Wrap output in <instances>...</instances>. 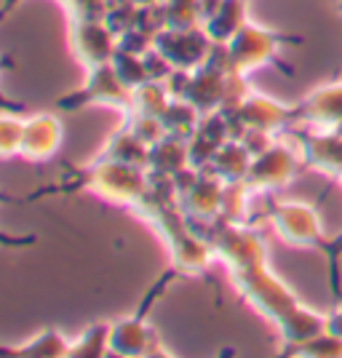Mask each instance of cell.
Returning a JSON list of instances; mask_svg holds the SVG:
<instances>
[{"label": "cell", "instance_id": "4316f807", "mask_svg": "<svg viewBox=\"0 0 342 358\" xmlns=\"http://www.w3.org/2000/svg\"><path fill=\"white\" fill-rule=\"evenodd\" d=\"M113 67H115V73H118V78L129 91H134L136 86L150 80L148 70H145V59L139 54H131V51H120L118 48L115 57H113Z\"/></svg>", "mask_w": 342, "mask_h": 358}, {"label": "cell", "instance_id": "f546056e", "mask_svg": "<svg viewBox=\"0 0 342 358\" xmlns=\"http://www.w3.org/2000/svg\"><path fill=\"white\" fill-rule=\"evenodd\" d=\"M123 123L134 131L142 142L148 145H155L158 139L166 136V126L161 118H152V115H136V113H123Z\"/></svg>", "mask_w": 342, "mask_h": 358}, {"label": "cell", "instance_id": "30bf717a", "mask_svg": "<svg viewBox=\"0 0 342 358\" xmlns=\"http://www.w3.org/2000/svg\"><path fill=\"white\" fill-rule=\"evenodd\" d=\"M70 51L83 70H91L113 62L118 51V35L104 19L70 22Z\"/></svg>", "mask_w": 342, "mask_h": 358}, {"label": "cell", "instance_id": "d6a6232c", "mask_svg": "<svg viewBox=\"0 0 342 358\" xmlns=\"http://www.w3.org/2000/svg\"><path fill=\"white\" fill-rule=\"evenodd\" d=\"M327 329L332 331V334L342 337V305H337L334 310H329L327 313Z\"/></svg>", "mask_w": 342, "mask_h": 358}, {"label": "cell", "instance_id": "7402d4cb", "mask_svg": "<svg viewBox=\"0 0 342 358\" xmlns=\"http://www.w3.org/2000/svg\"><path fill=\"white\" fill-rule=\"evenodd\" d=\"M171 105V94L166 91L164 83L158 80H148L142 86L131 91V102L126 113H136V115H152V118H164L166 107Z\"/></svg>", "mask_w": 342, "mask_h": 358}, {"label": "cell", "instance_id": "52a82bcc", "mask_svg": "<svg viewBox=\"0 0 342 358\" xmlns=\"http://www.w3.org/2000/svg\"><path fill=\"white\" fill-rule=\"evenodd\" d=\"M129 102H131V91L123 86L113 62H107L86 70V80L70 94L59 96L57 107L64 113H78L83 107H115L120 113H126Z\"/></svg>", "mask_w": 342, "mask_h": 358}, {"label": "cell", "instance_id": "2e32d148", "mask_svg": "<svg viewBox=\"0 0 342 358\" xmlns=\"http://www.w3.org/2000/svg\"><path fill=\"white\" fill-rule=\"evenodd\" d=\"M324 329H327V313H315L308 305H299L297 310H292L276 327L278 340H281V353L283 356H292L299 345L308 343L311 337H315Z\"/></svg>", "mask_w": 342, "mask_h": 358}, {"label": "cell", "instance_id": "5bb4252c", "mask_svg": "<svg viewBox=\"0 0 342 358\" xmlns=\"http://www.w3.org/2000/svg\"><path fill=\"white\" fill-rule=\"evenodd\" d=\"M64 142V123L54 113H35L24 118V136H22V150L19 158L30 164H45L59 152Z\"/></svg>", "mask_w": 342, "mask_h": 358}, {"label": "cell", "instance_id": "e575fe53", "mask_svg": "<svg viewBox=\"0 0 342 358\" xmlns=\"http://www.w3.org/2000/svg\"><path fill=\"white\" fill-rule=\"evenodd\" d=\"M118 3H123V0H107V6H118Z\"/></svg>", "mask_w": 342, "mask_h": 358}, {"label": "cell", "instance_id": "9a60e30c", "mask_svg": "<svg viewBox=\"0 0 342 358\" xmlns=\"http://www.w3.org/2000/svg\"><path fill=\"white\" fill-rule=\"evenodd\" d=\"M227 139H233V129H230V118L225 115L222 110L201 115L198 129H195L193 136L187 139L193 169H206L208 161L214 158V152L222 148Z\"/></svg>", "mask_w": 342, "mask_h": 358}, {"label": "cell", "instance_id": "ac0fdd59", "mask_svg": "<svg viewBox=\"0 0 342 358\" xmlns=\"http://www.w3.org/2000/svg\"><path fill=\"white\" fill-rule=\"evenodd\" d=\"M148 155H150L148 142H142L126 123H120L118 129L107 136V142L102 145L97 158H102V161H115V164L142 166V169H145V166H148Z\"/></svg>", "mask_w": 342, "mask_h": 358}, {"label": "cell", "instance_id": "cb8c5ba5", "mask_svg": "<svg viewBox=\"0 0 342 358\" xmlns=\"http://www.w3.org/2000/svg\"><path fill=\"white\" fill-rule=\"evenodd\" d=\"M252 198L254 193L252 187L246 185V179L225 182L220 220H225V222H249V203H252Z\"/></svg>", "mask_w": 342, "mask_h": 358}, {"label": "cell", "instance_id": "e0dca14e", "mask_svg": "<svg viewBox=\"0 0 342 358\" xmlns=\"http://www.w3.org/2000/svg\"><path fill=\"white\" fill-rule=\"evenodd\" d=\"M190 148L187 139L166 134L164 139H158L155 145H150L148 155V174L150 177H177L179 171L190 169Z\"/></svg>", "mask_w": 342, "mask_h": 358}, {"label": "cell", "instance_id": "44dd1931", "mask_svg": "<svg viewBox=\"0 0 342 358\" xmlns=\"http://www.w3.org/2000/svg\"><path fill=\"white\" fill-rule=\"evenodd\" d=\"M70 337L67 334H62L59 329L54 327H45L43 331H38V334H32L27 343L16 345H6L3 348V353H8V356H30V358H62V356H70Z\"/></svg>", "mask_w": 342, "mask_h": 358}, {"label": "cell", "instance_id": "6da1fadb", "mask_svg": "<svg viewBox=\"0 0 342 358\" xmlns=\"http://www.w3.org/2000/svg\"><path fill=\"white\" fill-rule=\"evenodd\" d=\"M193 227L208 241L217 259L227 268L241 299L249 302L273 327H278L286 315L302 305L289 284L273 273L268 243L257 227L249 222H225V220L193 222Z\"/></svg>", "mask_w": 342, "mask_h": 358}, {"label": "cell", "instance_id": "8fae6325", "mask_svg": "<svg viewBox=\"0 0 342 358\" xmlns=\"http://www.w3.org/2000/svg\"><path fill=\"white\" fill-rule=\"evenodd\" d=\"M152 45L171 62L174 70H198L208 59L214 41L206 35L204 27H190V30H164L155 35Z\"/></svg>", "mask_w": 342, "mask_h": 358}, {"label": "cell", "instance_id": "d4e9b609", "mask_svg": "<svg viewBox=\"0 0 342 358\" xmlns=\"http://www.w3.org/2000/svg\"><path fill=\"white\" fill-rule=\"evenodd\" d=\"M161 120L166 126V134L179 136V139H190L193 131L198 129V123H201V113L185 99H171V105L166 107Z\"/></svg>", "mask_w": 342, "mask_h": 358}, {"label": "cell", "instance_id": "ba28073f", "mask_svg": "<svg viewBox=\"0 0 342 358\" xmlns=\"http://www.w3.org/2000/svg\"><path fill=\"white\" fill-rule=\"evenodd\" d=\"M302 169L305 164H302L297 145L278 139L273 148L254 155L249 174H246V185L252 187L254 195H273L289 187L299 177Z\"/></svg>", "mask_w": 342, "mask_h": 358}, {"label": "cell", "instance_id": "9c48e42d", "mask_svg": "<svg viewBox=\"0 0 342 358\" xmlns=\"http://www.w3.org/2000/svg\"><path fill=\"white\" fill-rule=\"evenodd\" d=\"M342 131V80L313 89L302 102L292 105V129Z\"/></svg>", "mask_w": 342, "mask_h": 358}, {"label": "cell", "instance_id": "277c9868", "mask_svg": "<svg viewBox=\"0 0 342 358\" xmlns=\"http://www.w3.org/2000/svg\"><path fill=\"white\" fill-rule=\"evenodd\" d=\"M302 43V35H292L283 30H270L265 24L246 22L233 41H227V57H230V73L252 75L254 70H262L276 64L281 57L283 45ZM281 64V62H278Z\"/></svg>", "mask_w": 342, "mask_h": 358}, {"label": "cell", "instance_id": "8992f818", "mask_svg": "<svg viewBox=\"0 0 342 358\" xmlns=\"http://www.w3.org/2000/svg\"><path fill=\"white\" fill-rule=\"evenodd\" d=\"M177 190V203L190 222H214L222 209L225 182L208 169H185L171 177Z\"/></svg>", "mask_w": 342, "mask_h": 358}, {"label": "cell", "instance_id": "ffe728a7", "mask_svg": "<svg viewBox=\"0 0 342 358\" xmlns=\"http://www.w3.org/2000/svg\"><path fill=\"white\" fill-rule=\"evenodd\" d=\"M254 155L249 152V148L233 136V139H227L222 148L214 152V158L208 161L206 169L211 174H217L222 182H238V179H246Z\"/></svg>", "mask_w": 342, "mask_h": 358}, {"label": "cell", "instance_id": "1f68e13d", "mask_svg": "<svg viewBox=\"0 0 342 358\" xmlns=\"http://www.w3.org/2000/svg\"><path fill=\"white\" fill-rule=\"evenodd\" d=\"M142 59H145V70H148V78L150 80H158V83H166V78L174 73V67H171V62L166 59L164 54L152 45L150 51L142 54Z\"/></svg>", "mask_w": 342, "mask_h": 358}, {"label": "cell", "instance_id": "f1b7e54d", "mask_svg": "<svg viewBox=\"0 0 342 358\" xmlns=\"http://www.w3.org/2000/svg\"><path fill=\"white\" fill-rule=\"evenodd\" d=\"M292 356H313V358H340L342 356V337L332 334L329 329L318 331L308 343H302Z\"/></svg>", "mask_w": 342, "mask_h": 358}, {"label": "cell", "instance_id": "3957f363", "mask_svg": "<svg viewBox=\"0 0 342 358\" xmlns=\"http://www.w3.org/2000/svg\"><path fill=\"white\" fill-rule=\"evenodd\" d=\"M177 278H182L177 270L169 268L148 289V294L142 297L139 308L131 315H123L120 321L113 324L110 331V356H161L166 353V348L161 345V337L155 327L148 321V313L152 310V305L161 299L169 284H174Z\"/></svg>", "mask_w": 342, "mask_h": 358}, {"label": "cell", "instance_id": "7c38bea8", "mask_svg": "<svg viewBox=\"0 0 342 358\" xmlns=\"http://www.w3.org/2000/svg\"><path fill=\"white\" fill-rule=\"evenodd\" d=\"M227 118H230L233 136H241L243 129H262V131L281 134V131L292 129V105H283L273 96L252 91L246 96V102Z\"/></svg>", "mask_w": 342, "mask_h": 358}, {"label": "cell", "instance_id": "5b68a950", "mask_svg": "<svg viewBox=\"0 0 342 358\" xmlns=\"http://www.w3.org/2000/svg\"><path fill=\"white\" fill-rule=\"evenodd\" d=\"M268 222L276 238L292 249H313V252L327 254L332 246V236L324 233L318 209L313 203H302V201L270 203Z\"/></svg>", "mask_w": 342, "mask_h": 358}, {"label": "cell", "instance_id": "83f0119b", "mask_svg": "<svg viewBox=\"0 0 342 358\" xmlns=\"http://www.w3.org/2000/svg\"><path fill=\"white\" fill-rule=\"evenodd\" d=\"M22 136H24V118L22 115H11L6 110L3 118H0V158L3 161L19 158Z\"/></svg>", "mask_w": 342, "mask_h": 358}, {"label": "cell", "instance_id": "836d02e7", "mask_svg": "<svg viewBox=\"0 0 342 358\" xmlns=\"http://www.w3.org/2000/svg\"><path fill=\"white\" fill-rule=\"evenodd\" d=\"M19 3H22V0H3V14L8 16L16 8V6H19Z\"/></svg>", "mask_w": 342, "mask_h": 358}, {"label": "cell", "instance_id": "603a6c76", "mask_svg": "<svg viewBox=\"0 0 342 358\" xmlns=\"http://www.w3.org/2000/svg\"><path fill=\"white\" fill-rule=\"evenodd\" d=\"M110 331L113 324L97 321L86 327L73 343H70V358H102L110 353Z\"/></svg>", "mask_w": 342, "mask_h": 358}, {"label": "cell", "instance_id": "4fadbf2b", "mask_svg": "<svg viewBox=\"0 0 342 358\" xmlns=\"http://www.w3.org/2000/svg\"><path fill=\"white\" fill-rule=\"evenodd\" d=\"M294 145L299 148L302 164L315 174L337 179L342 171V131H315L294 129Z\"/></svg>", "mask_w": 342, "mask_h": 358}, {"label": "cell", "instance_id": "d590c367", "mask_svg": "<svg viewBox=\"0 0 342 358\" xmlns=\"http://www.w3.org/2000/svg\"><path fill=\"white\" fill-rule=\"evenodd\" d=\"M334 182H337V185H340V187H342V171H340V174H337V179H334Z\"/></svg>", "mask_w": 342, "mask_h": 358}, {"label": "cell", "instance_id": "d6986e66", "mask_svg": "<svg viewBox=\"0 0 342 358\" xmlns=\"http://www.w3.org/2000/svg\"><path fill=\"white\" fill-rule=\"evenodd\" d=\"M249 19V0H222L220 8L204 22V30L214 43H227Z\"/></svg>", "mask_w": 342, "mask_h": 358}, {"label": "cell", "instance_id": "4dcf8cb0", "mask_svg": "<svg viewBox=\"0 0 342 358\" xmlns=\"http://www.w3.org/2000/svg\"><path fill=\"white\" fill-rule=\"evenodd\" d=\"M70 22H83V19H104L107 16V0H57Z\"/></svg>", "mask_w": 342, "mask_h": 358}, {"label": "cell", "instance_id": "484cf974", "mask_svg": "<svg viewBox=\"0 0 342 358\" xmlns=\"http://www.w3.org/2000/svg\"><path fill=\"white\" fill-rule=\"evenodd\" d=\"M164 19L171 30L201 27V0H164Z\"/></svg>", "mask_w": 342, "mask_h": 358}, {"label": "cell", "instance_id": "7a4b0ae2", "mask_svg": "<svg viewBox=\"0 0 342 358\" xmlns=\"http://www.w3.org/2000/svg\"><path fill=\"white\" fill-rule=\"evenodd\" d=\"M150 187V174L142 166L115 164V161H102L97 158L91 166L73 169L70 177H64L59 185L41 187L27 201H35L41 195H57V193H91L99 201L120 209H134L142 201V195Z\"/></svg>", "mask_w": 342, "mask_h": 358}]
</instances>
